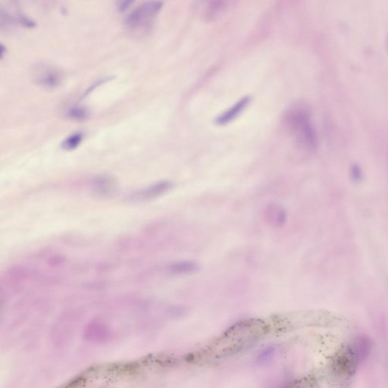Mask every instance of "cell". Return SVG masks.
Returning a JSON list of instances; mask_svg holds the SVG:
<instances>
[{"instance_id": "1", "label": "cell", "mask_w": 388, "mask_h": 388, "mask_svg": "<svg viewBox=\"0 0 388 388\" xmlns=\"http://www.w3.org/2000/svg\"><path fill=\"white\" fill-rule=\"evenodd\" d=\"M285 122L296 143L307 151L316 150L318 146L317 131L310 111L303 105H294L288 109Z\"/></svg>"}, {"instance_id": "2", "label": "cell", "mask_w": 388, "mask_h": 388, "mask_svg": "<svg viewBox=\"0 0 388 388\" xmlns=\"http://www.w3.org/2000/svg\"><path fill=\"white\" fill-rule=\"evenodd\" d=\"M162 7V2L158 1H149L140 4L126 18L127 30L137 34H146L153 29Z\"/></svg>"}, {"instance_id": "3", "label": "cell", "mask_w": 388, "mask_h": 388, "mask_svg": "<svg viewBox=\"0 0 388 388\" xmlns=\"http://www.w3.org/2000/svg\"><path fill=\"white\" fill-rule=\"evenodd\" d=\"M33 79L36 84L48 90L60 87L64 80L61 70L49 64H40L33 72Z\"/></svg>"}, {"instance_id": "4", "label": "cell", "mask_w": 388, "mask_h": 388, "mask_svg": "<svg viewBox=\"0 0 388 388\" xmlns=\"http://www.w3.org/2000/svg\"><path fill=\"white\" fill-rule=\"evenodd\" d=\"M172 187H173V184L171 181H159L133 193L131 198L134 201H148L164 195L165 193L171 190Z\"/></svg>"}, {"instance_id": "5", "label": "cell", "mask_w": 388, "mask_h": 388, "mask_svg": "<svg viewBox=\"0 0 388 388\" xmlns=\"http://www.w3.org/2000/svg\"><path fill=\"white\" fill-rule=\"evenodd\" d=\"M251 98L249 96H244L236 102L229 109L225 110L223 113L219 115L215 119V123L218 125L223 126L232 122L238 118L250 105Z\"/></svg>"}, {"instance_id": "6", "label": "cell", "mask_w": 388, "mask_h": 388, "mask_svg": "<svg viewBox=\"0 0 388 388\" xmlns=\"http://www.w3.org/2000/svg\"><path fill=\"white\" fill-rule=\"evenodd\" d=\"M265 217L270 225L275 227H282L286 223L288 214L282 206L272 203L266 207Z\"/></svg>"}, {"instance_id": "7", "label": "cell", "mask_w": 388, "mask_h": 388, "mask_svg": "<svg viewBox=\"0 0 388 388\" xmlns=\"http://www.w3.org/2000/svg\"><path fill=\"white\" fill-rule=\"evenodd\" d=\"M229 2L225 1H211L206 2L203 11V19L212 21L222 15L229 8Z\"/></svg>"}, {"instance_id": "8", "label": "cell", "mask_w": 388, "mask_h": 388, "mask_svg": "<svg viewBox=\"0 0 388 388\" xmlns=\"http://www.w3.org/2000/svg\"><path fill=\"white\" fill-rule=\"evenodd\" d=\"M200 269L198 263L191 260H181L170 264L168 271L175 275H190L196 273Z\"/></svg>"}, {"instance_id": "9", "label": "cell", "mask_w": 388, "mask_h": 388, "mask_svg": "<svg viewBox=\"0 0 388 388\" xmlns=\"http://www.w3.org/2000/svg\"><path fill=\"white\" fill-rule=\"evenodd\" d=\"M93 185H94L95 190L99 194L109 195L110 193H113L115 184L114 180L110 177L102 175L95 180Z\"/></svg>"}, {"instance_id": "10", "label": "cell", "mask_w": 388, "mask_h": 388, "mask_svg": "<svg viewBox=\"0 0 388 388\" xmlns=\"http://www.w3.org/2000/svg\"><path fill=\"white\" fill-rule=\"evenodd\" d=\"M84 137V134L81 131L74 133L71 135L68 136L66 139L61 143V147L65 150H73L76 149L81 143Z\"/></svg>"}, {"instance_id": "11", "label": "cell", "mask_w": 388, "mask_h": 388, "mask_svg": "<svg viewBox=\"0 0 388 388\" xmlns=\"http://www.w3.org/2000/svg\"><path fill=\"white\" fill-rule=\"evenodd\" d=\"M67 116L74 121H84L89 117V112L84 107L73 106L67 111Z\"/></svg>"}, {"instance_id": "12", "label": "cell", "mask_w": 388, "mask_h": 388, "mask_svg": "<svg viewBox=\"0 0 388 388\" xmlns=\"http://www.w3.org/2000/svg\"><path fill=\"white\" fill-rule=\"evenodd\" d=\"M351 176H352L353 179L355 180V181H358L361 180L363 173H362L361 169L358 165H353L352 168H351Z\"/></svg>"}, {"instance_id": "13", "label": "cell", "mask_w": 388, "mask_h": 388, "mask_svg": "<svg viewBox=\"0 0 388 388\" xmlns=\"http://www.w3.org/2000/svg\"><path fill=\"white\" fill-rule=\"evenodd\" d=\"M131 3H132V2H129V1H127H127H125V2H121V5L118 6L120 11H124V10L127 9Z\"/></svg>"}, {"instance_id": "14", "label": "cell", "mask_w": 388, "mask_h": 388, "mask_svg": "<svg viewBox=\"0 0 388 388\" xmlns=\"http://www.w3.org/2000/svg\"></svg>"}]
</instances>
